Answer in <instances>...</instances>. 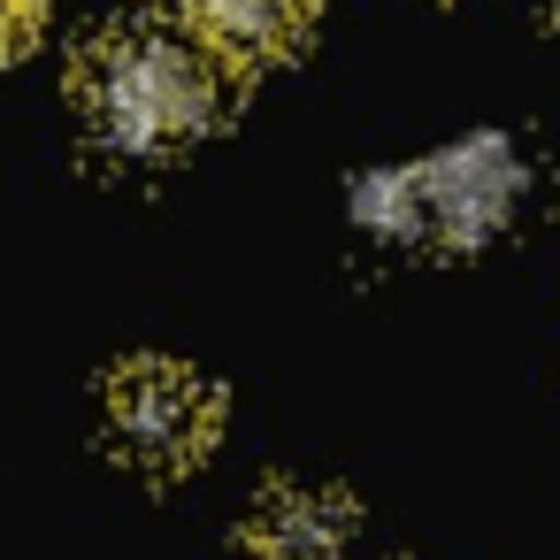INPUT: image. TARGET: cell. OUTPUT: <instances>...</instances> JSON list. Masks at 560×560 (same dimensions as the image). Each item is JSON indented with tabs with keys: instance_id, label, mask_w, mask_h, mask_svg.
Instances as JSON below:
<instances>
[{
	"instance_id": "3",
	"label": "cell",
	"mask_w": 560,
	"mask_h": 560,
	"mask_svg": "<svg viewBox=\"0 0 560 560\" xmlns=\"http://www.w3.org/2000/svg\"><path fill=\"white\" fill-rule=\"evenodd\" d=\"M215 415H223L215 384H200L185 361L147 353V361H124L108 376V438L124 460L154 468V476L192 468L215 445Z\"/></svg>"
},
{
	"instance_id": "6",
	"label": "cell",
	"mask_w": 560,
	"mask_h": 560,
	"mask_svg": "<svg viewBox=\"0 0 560 560\" xmlns=\"http://www.w3.org/2000/svg\"><path fill=\"white\" fill-rule=\"evenodd\" d=\"M39 9H47V0H0V39L32 32V24H39Z\"/></svg>"
},
{
	"instance_id": "5",
	"label": "cell",
	"mask_w": 560,
	"mask_h": 560,
	"mask_svg": "<svg viewBox=\"0 0 560 560\" xmlns=\"http://www.w3.org/2000/svg\"><path fill=\"white\" fill-rule=\"evenodd\" d=\"M170 9L192 24L208 55H238V62L284 55L315 24V0H170Z\"/></svg>"
},
{
	"instance_id": "2",
	"label": "cell",
	"mask_w": 560,
	"mask_h": 560,
	"mask_svg": "<svg viewBox=\"0 0 560 560\" xmlns=\"http://www.w3.org/2000/svg\"><path fill=\"white\" fill-rule=\"evenodd\" d=\"M522 154L499 131H476L445 154H422L407 170H376L353 192V215L376 238H415V246H476L522 208Z\"/></svg>"
},
{
	"instance_id": "4",
	"label": "cell",
	"mask_w": 560,
	"mask_h": 560,
	"mask_svg": "<svg viewBox=\"0 0 560 560\" xmlns=\"http://www.w3.org/2000/svg\"><path fill=\"white\" fill-rule=\"evenodd\" d=\"M346 537H353V506L338 491H315V483H277L246 522L254 560H338Z\"/></svg>"
},
{
	"instance_id": "1",
	"label": "cell",
	"mask_w": 560,
	"mask_h": 560,
	"mask_svg": "<svg viewBox=\"0 0 560 560\" xmlns=\"http://www.w3.org/2000/svg\"><path fill=\"white\" fill-rule=\"evenodd\" d=\"M85 116L124 154H170L192 147L223 116V70L192 32L124 24L85 55Z\"/></svg>"
}]
</instances>
